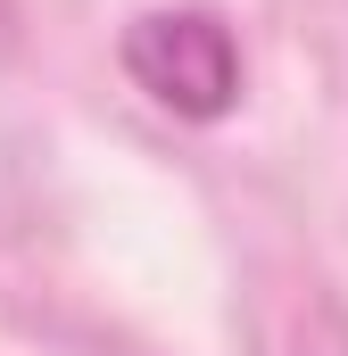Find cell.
Listing matches in <instances>:
<instances>
[{
	"label": "cell",
	"instance_id": "obj_1",
	"mask_svg": "<svg viewBox=\"0 0 348 356\" xmlns=\"http://www.w3.org/2000/svg\"><path fill=\"white\" fill-rule=\"evenodd\" d=\"M125 67H133V83L150 91L158 108H174V116H224L232 91H241V50H232V33H224L216 17H199V8H158V17H141V25L125 33Z\"/></svg>",
	"mask_w": 348,
	"mask_h": 356
}]
</instances>
